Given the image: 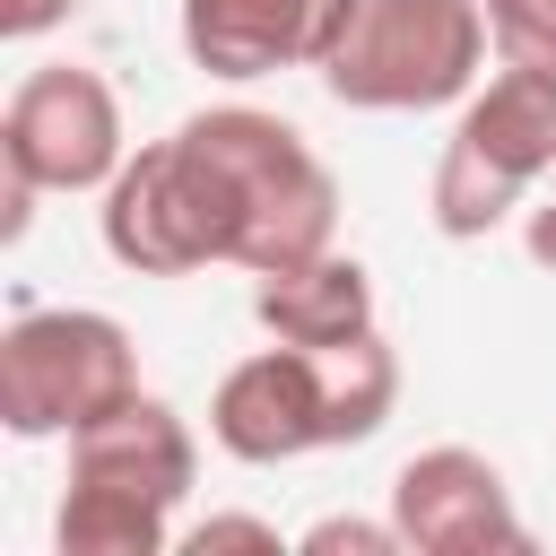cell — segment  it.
Wrapping results in <instances>:
<instances>
[{"label":"cell","mask_w":556,"mask_h":556,"mask_svg":"<svg viewBox=\"0 0 556 556\" xmlns=\"http://www.w3.org/2000/svg\"><path fill=\"white\" fill-rule=\"evenodd\" d=\"M374 17L391 35H365V43H339V96H443L460 78V52H469V17L452 0H374Z\"/></svg>","instance_id":"1"}]
</instances>
